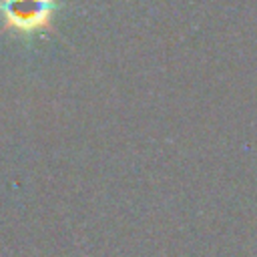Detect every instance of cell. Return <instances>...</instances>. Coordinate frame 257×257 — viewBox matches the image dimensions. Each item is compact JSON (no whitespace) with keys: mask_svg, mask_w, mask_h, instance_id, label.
Masks as SVG:
<instances>
[{"mask_svg":"<svg viewBox=\"0 0 257 257\" xmlns=\"http://www.w3.org/2000/svg\"><path fill=\"white\" fill-rule=\"evenodd\" d=\"M4 28L22 34L52 28L54 0H0Z\"/></svg>","mask_w":257,"mask_h":257,"instance_id":"cell-1","label":"cell"}]
</instances>
